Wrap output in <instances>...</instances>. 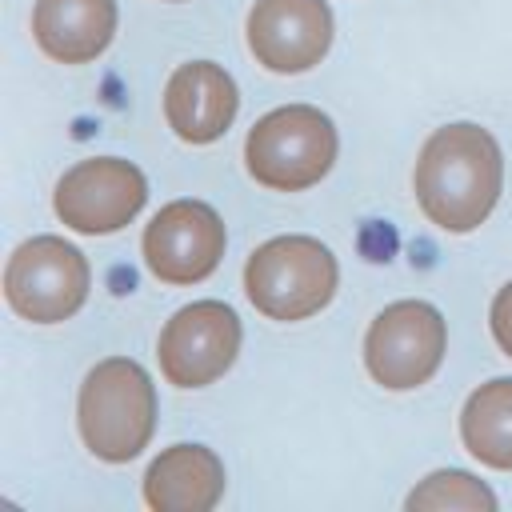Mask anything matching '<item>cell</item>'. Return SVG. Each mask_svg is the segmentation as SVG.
Here are the masks:
<instances>
[{
    "label": "cell",
    "mask_w": 512,
    "mask_h": 512,
    "mask_svg": "<svg viewBox=\"0 0 512 512\" xmlns=\"http://www.w3.org/2000/svg\"><path fill=\"white\" fill-rule=\"evenodd\" d=\"M416 200L440 232H472L488 220L504 188V156L488 128L444 124L436 128L412 172Z\"/></svg>",
    "instance_id": "6da1fadb"
},
{
    "label": "cell",
    "mask_w": 512,
    "mask_h": 512,
    "mask_svg": "<svg viewBox=\"0 0 512 512\" xmlns=\"http://www.w3.org/2000/svg\"><path fill=\"white\" fill-rule=\"evenodd\" d=\"M76 424L84 448L96 460L108 464L136 460L156 432V388L148 372L128 356L100 360L80 384Z\"/></svg>",
    "instance_id": "7a4b0ae2"
},
{
    "label": "cell",
    "mask_w": 512,
    "mask_h": 512,
    "mask_svg": "<svg viewBox=\"0 0 512 512\" xmlns=\"http://www.w3.org/2000/svg\"><path fill=\"white\" fill-rule=\"evenodd\" d=\"M336 256L316 236H272L244 264V292L268 320H308L336 296Z\"/></svg>",
    "instance_id": "3957f363"
},
{
    "label": "cell",
    "mask_w": 512,
    "mask_h": 512,
    "mask_svg": "<svg viewBox=\"0 0 512 512\" xmlns=\"http://www.w3.org/2000/svg\"><path fill=\"white\" fill-rule=\"evenodd\" d=\"M336 128L312 104H284L260 116L244 140V160L256 184L272 192H304L336 164Z\"/></svg>",
    "instance_id": "277c9868"
},
{
    "label": "cell",
    "mask_w": 512,
    "mask_h": 512,
    "mask_svg": "<svg viewBox=\"0 0 512 512\" xmlns=\"http://www.w3.org/2000/svg\"><path fill=\"white\" fill-rule=\"evenodd\" d=\"M92 268L76 244L64 236L24 240L4 268V300L16 316L32 324H60L76 316L88 300Z\"/></svg>",
    "instance_id": "5b68a950"
},
{
    "label": "cell",
    "mask_w": 512,
    "mask_h": 512,
    "mask_svg": "<svg viewBox=\"0 0 512 512\" xmlns=\"http://www.w3.org/2000/svg\"><path fill=\"white\" fill-rule=\"evenodd\" d=\"M448 348V324L428 300L388 304L364 336V364L376 384L392 392L420 388L436 376Z\"/></svg>",
    "instance_id": "8992f818"
},
{
    "label": "cell",
    "mask_w": 512,
    "mask_h": 512,
    "mask_svg": "<svg viewBox=\"0 0 512 512\" xmlns=\"http://www.w3.org/2000/svg\"><path fill=\"white\" fill-rule=\"evenodd\" d=\"M240 352V316L224 300H196L172 312L160 328V372L176 388H204L220 380Z\"/></svg>",
    "instance_id": "52a82bcc"
},
{
    "label": "cell",
    "mask_w": 512,
    "mask_h": 512,
    "mask_svg": "<svg viewBox=\"0 0 512 512\" xmlns=\"http://www.w3.org/2000/svg\"><path fill=\"white\" fill-rule=\"evenodd\" d=\"M148 200V180L120 156H92L72 164L56 184V216L84 236L120 232Z\"/></svg>",
    "instance_id": "ba28073f"
},
{
    "label": "cell",
    "mask_w": 512,
    "mask_h": 512,
    "mask_svg": "<svg viewBox=\"0 0 512 512\" xmlns=\"http://www.w3.org/2000/svg\"><path fill=\"white\" fill-rule=\"evenodd\" d=\"M224 220L204 200H172L144 228V264L164 284H200L224 256Z\"/></svg>",
    "instance_id": "9c48e42d"
},
{
    "label": "cell",
    "mask_w": 512,
    "mask_h": 512,
    "mask_svg": "<svg viewBox=\"0 0 512 512\" xmlns=\"http://www.w3.org/2000/svg\"><path fill=\"white\" fill-rule=\"evenodd\" d=\"M332 44V8L324 0H256L248 12V48L268 72H308Z\"/></svg>",
    "instance_id": "30bf717a"
},
{
    "label": "cell",
    "mask_w": 512,
    "mask_h": 512,
    "mask_svg": "<svg viewBox=\"0 0 512 512\" xmlns=\"http://www.w3.org/2000/svg\"><path fill=\"white\" fill-rule=\"evenodd\" d=\"M240 108V92L236 80L212 64V60H192L180 64L168 84H164V116L168 128L188 140V144H212L220 140Z\"/></svg>",
    "instance_id": "8fae6325"
},
{
    "label": "cell",
    "mask_w": 512,
    "mask_h": 512,
    "mask_svg": "<svg viewBox=\"0 0 512 512\" xmlns=\"http://www.w3.org/2000/svg\"><path fill=\"white\" fill-rule=\"evenodd\" d=\"M224 496V464L204 444H172L144 472V500L156 512H212Z\"/></svg>",
    "instance_id": "7c38bea8"
},
{
    "label": "cell",
    "mask_w": 512,
    "mask_h": 512,
    "mask_svg": "<svg viewBox=\"0 0 512 512\" xmlns=\"http://www.w3.org/2000/svg\"><path fill=\"white\" fill-rule=\"evenodd\" d=\"M32 36L44 56L88 64L116 36V0H36Z\"/></svg>",
    "instance_id": "4fadbf2b"
},
{
    "label": "cell",
    "mask_w": 512,
    "mask_h": 512,
    "mask_svg": "<svg viewBox=\"0 0 512 512\" xmlns=\"http://www.w3.org/2000/svg\"><path fill=\"white\" fill-rule=\"evenodd\" d=\"M460 440L480 464L512 472V380L508 376L480 384L464 400Z\"/></svg>",
    "instance_id": "5bb4252c"
},
{
    "label": "cell",
    "mask_w": 512,
    "mask_h": 512,
    "mask_svg": "<svg viewBox=\"0 0 512 512\" xmlns=\"http://www.w3.org/2000/svg\"><path fill=\"white\" fill-rule=\"evenodd\" d=\"M496 512V496L488 484H480L476 476L448 468V472H432L424 484H416L408 492V512Z\"/></svg>",
    "instance_id": "9a60e30c"
},
{
    "label": "cell",
    "mask_w": 512,
    "mask_h": 512,
    "mask_svg": "<svg viewBox=\"0 0 512 512\" xmlns=\"http://www.w3.org/2000/svg\"><path fill=\"white\" fill-rule=\"evenodd\" d=\"M488 324H492V336H496V344L504 348V356H512V280L492 296Z\"/></svg>",
    "instance_id": "2e32d148"
}]
</instances>
